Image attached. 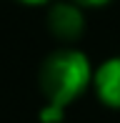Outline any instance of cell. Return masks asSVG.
Instances as JSON below:
<instances>
[{
	"label": "cell",
	"instance_id": "4",
	"mask_svg": "<svg viewBox=\"0 0 120 123\" xmlns=\"http://www.w3.org/2000/svg\"><path fill=\"white\" fill-rule=\"evenodd\" d=\"M65 111L63 105H55V103H45L40 111H38V121L40 123H63L65 121Z\"/></svg>",
	"mask_w": 120,
	"mask_h": 123
},
{
	"label": "cell",
	"instance_id": "1",
	"mask_svg": "<svg viewBox=\"0 0 120 123\" xmlns=\"http://www.w3.org/2000/svg\"><path fill=\"white\" fill-rule=\"evenodd\" d=\"M93 75H95V68L83 50L58 48L40 63L38 86L45 103L68 108L88 88H93Z\"/></svg>",
	"mask_w": 120,
	"mask_h": 123
},
{
	"label": "cell",
	"instance_id": "2",
	"mask_svg": "<svg viewBox=\"0 0 120 123\" xmlns=\"http://www.w3.org/2000/svg\"><path fill=\"white\" fill-rule=\"evenodd\" d=\"M45 23L55 40L75 43L85 33V10L73 0H55V3L48 5Z\"/></svg>",
	"mask_w": 120,
	"mask_h": 123
},
{
	"label": "cell",
	"instance_id": "3",
	"mask_svg": "<svg viewBox=\"0 0 120 123\" xmlns=\"http://www.w3.org/2000/svg\"><path fill=\"white\" fill-rule=\"evenodd\" d=\"M93 91L105 108L120 111V55L105 58L95 68L93 75Z\"/></svg>",
	"mask_w": 120,
	"mask_h": 123
},
{
	"label": "cell",
	"instance_id": "5",
	"mask_svg": "<svg viewBox=\"0 0 120 123\" xmlns=\"http://www.w3.org/2000/svg\"><path fill=\"white\" fill-rule=\"evenodd\" d=\"M73 3H78L83 10H100V8H108L113 0H73Z\"/></svg>",
	"mask_w": 120,
	"mask_h": 123
},
{
	"label": "cell",
	"instance_id": "6",
	"mask_svg": "<svg viewBox=\"0 0 120 123\" xmlns=\"http://www.w3.org/2000/svg\"><path fill=\"white\" fill-rule=\"evenodd\" d=\"M15 3L28 5V8H43V5H50V3H55V0H15Z\"/></svg>",
	"mask_w": 120,
	"mask_h": 123
}]
</instances>
